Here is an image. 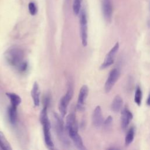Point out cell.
Masks as SVG:
<instances>
[{
    "mask_svg": "<svg viewBox=\"0 0 150 150\" xmlns=\"http://www.w3.org/2000/svg\"><path fill=\"white\" fill-rule=\"evenodd\" d=\"M23 57V51L17 47H11L4 53L7 63L20 72L25 71L28 67V64L24 60Z\"/></svg>",
    "mask_w": 150,
    "mask_h": 150,
    "instance_id": "6da1fadb",
    "label": "cell"
},
{
    "mask_svg": "<svg viewBox=\"0 0 150 150\" xmlns=\"http://www.w3.org/2000/svg\"><path fill=\"white\" fill-rule=\"evenodd\" d=\"M40 121L43 126V132L46 145L48 148L53 149L54 147V144L52 139L50 132L51 126L47 115V103L46 102L45 103V106L40 114Z\"/></svg>",
    "mask_w": 150,
    "mask_h": 150,
    "instance_id": "7a4b0ae2",
    "label": "cell"
},
{
    "mask_svg": "<svg viewBox=\"0 0 150 150\" xmlns=\"http://www.w3.org/2000/svg\"><path fill=\"white\" fill-rule=\"evenodd\" d=\"M80 35L81 44L84 47L87 45L88 42V28H87V19L86 12L84 9H81L80 12Z\"/></svg>",
    "mask_w": 150,
    "mask_h": 150,
    "instance_id": "3957f363",
    "label": "cell"
},
{
    "mask_svg": "<svg viewBox=\"0 0 150 150\" xmlns=\"http://www.w3.org/2000/svg\"><path fill=\"white\" fill-rule=\"evenodd\" d=\"M77 123L76 122L73 126L71 127L66 130L68 132L69 137L73 141L74 146L79 149H85L86 148L84 145L83 139L79 134L78 133Z\"/></svg>",
    "mask_w": 150,
    "mask_h": 150,
    "instance_id": "277c9868",
    "label": "cell"
},
{
    "mask_svg": "<svg viewBox=\"0 0 150 150\" xmlns=\"http://www.w3.org/2000/svg\"><path fill=\"white\" fill-rule=\"evenodd\" d=\"M73 91L71 87H69L66 93L62 97L59 103V110L62 117H64L67 113V106L72 98Z\"/></svg>",
    "mask_w": 150,
    "mask_h": 150,
    "instance_id": "5b68a950",
    "label": "cell"
},
{
    "mask_svg": "<svg viewBox=\"0 0 150 150\" xmlns=\"http://www.w3.org/2000/svg\"><path fill=\"white\" fill-rule=\"evenodd\" d=\"M53 118L54 120V125L56 131L61 141L63 143H67L68 141L64 135V126L62 118L56 113H53Z\"/></svg>",
    "mask_w": 150,
    "mask_h": 150,
    "instance_id": "8992f818",
    "label": "cell"
},
{
    "mask_svg": "<svg viewBox=\"0 0 150 150\" xmlns=\"http://www.w3.org/2000/svg\"><path fill=\"white\" fill-rule=\"evenodd\" d=\"M120 70L118 69H113L110 72L108 78L105 81L104 90L106 93H109L120 77Z\"/></svg>",
    "mask_w": 150,
    "mask_h": 150,
    "instance_id": "52a82bcc",
    "label": "cell"
},
{
    "mask_svg": "<svg viewBox=\"0 0 150 150\" xmlns=\"http://www.w3.org/2000/svg\"><path fill=\"white\" fill-rule=\"evenodd\" d=\"M119 47V43L117 42L105 56L103 63L100 66V69H104L114 63L115 56L118 51Z\"/></svg>",
    "mask_w": 150,
    "mask_h": 150,
    "instance_id": "ba28073f",
    "label": "cell"
},
{
    "mask_svg": "<svg viewBox=\"0 0 150 150\" xmlns=\"http://www.w3.org/2000/svg\"><path fill=\"white\" fill-rule=\"evenodd\" d=\"M102 12L106 22H111L112 18V0H102L101 1Z\"/></svg>",
    "mask_w": 150,
    "mask_h": 150,
    "instance_id": "9c48e42d",
    "label": "cell"
},
{
    "mask_svg": "<svg viewBox=\"0 0 150 150\" xmlns=\"http://www.w3.org/2000/svg\"><path fill=\"white\" fill-rule=\"evenodd\" d=\"M88 94V87L86 85H83L80 90L78 100L77 102V109L83 111L84 110V103Z\"/></svg>",
    "mask_w": 150,
    "mask_h": 150,
    "instance_id": "30bf717a",
    "label": "cell"
},
{
    "mask_svg": "<svg viewBox=\"0 0 150 150\" xmlns=\"http://www.w3.org/2000/svg\"><path fill=\"white\" fill-rule=\"evenodd\" d=\"M92 122L96 128H100L104 122L103 115L101 107L97 105L93 111L92 114Z\"/></svg>",
    "mask_w": 150,
    "mask_h": 150,
    "instance_id": "8fae6325",
    "label": "cell"
},
{
    "mask_svg": "<svg viewBox=\"0 0 150 150\" xmlns=\"http://www.w3.org/2000/svg\"><path fill=\"white\" fill-rule=\"evenodd\" d=\"M133 115L132 112L127 108L125 107L121 111V127L122 130H125L128 127L130 121L132 119Z\"/></svg>",
    "mask_w": 150,
    "mask_h": 150,
    "instance_id": "7c38bea8",
    "label": "cell"
},
{
    "mask_svg": "<svg viewBox=\"0 0 150 150\" xmlns=\"http://www.w3.org/2000/svg\"><path fill=\"white\" fill-rule=\"evenodd\" d=\"M31 96L35 106L38 107L40 103V89L38 83L35 81L32 86L31 90Z\"/></svg>",
    "mask_w": 150,
    "mask_h": 150,
    "instance_id": "4fadbf2b",
    "label": "cell"
},
{
    "mask_svg": "<svg viewBox=\"0 0 150 150\" xmlns=\"http://www.w3.org/2000/svg\"><path fill=\"white\" fill-rule=\"evenodd\" d=\"M122 98H121V97L119 95H117L111 104V110L115 112H118L119 111H120L122 109Z\"/></svg>",
    "mask_w": 150,
    "mask_h": 150,
    "instance_id": "5bb4252c",
    "label": "cell"
},
{
    "mask_svg": "<svg viewBox=\"0 0 150 150\" xmlns=\"http://www.w3.org/2000/svg\"><path fill=\"white\" fill-rule=\"evenodd\" d=\"M6 96L9 99L11 105L12 106L18 107V105L21 103V98L17 94L12 92H8L6 93Z\"/></svg>",
    "mask_w": 150,
    "mask_h": 150,
    "instance_id": "9a60e30c",
    "label": "cell"
},
{
    "mask_svg": "<svg viewBox=\"0 0 150 150\" xmlns=\"http://www.w3.org/2000/svg\"><path fill=\"white\" fill-rule=\"evenodd\" d=\"M8 117L9 122L12 124H15L17 119V107L10 105L8 109Z\"/></svg>",
    "mask_w": 150,
    "mask_h": 150,
    "instance_id": "2e32d148",
    "label": "cell"
},
{
    "mask_svg": "<svg viewBox=\"0 0 150 150\" xmlns=\"http://www.w3.org/2000/svg\"><path fill=\"white\" fill-rule=\"evenodd\" d=\"M135 135V128L134 127H131L126 134L125 138V146H128L130 145L134 140Z\"/></svg>",
    "mask_w": 150,
    "mask_h": 150,
    "instance_id": "e0dca14e",
    "label": "cell"
},
{
    "mask_svg": "<svg viewBox=\"0 0 150 150\" xmlns=\"http://www.w3.org/2000/svg\"><path fill=\"white\" fill-rule=\"evenodd\" d=\"M76 123V115L74 112L70 113L66 117V125H65V129L66 131L70 128L71 127L73 126Z\"/></svg>",
    "mask_w": 150,
    "mask_h": 150,
    "instance_id": "ac0fdd59",
    "label": "cell"
},
{
    "mask_svg": "<svg viewBox=\"0 0 150 150\" xmlns=\"http://www.w3.org/2000/svg\"><path fill=\"white\" fill-rule=\"evenodd\" d=\"M0 149L4 150L11 149L9 143L8 142L7 139L4 135L3 133L0 131Z\"/></svg>",
    "mask_w": 150,
    "mask_h": 150,
    "instance_id": "d6986e66",
    "label": "cell"
},
{
    "mask_svg": "<svg viewBox=\"0 0 150 150\" xmlns=\"http://www.w3.org/2000/svg\"><path fill=\"white\" fill-rule=\"evenodd\" d=\"M134 101L138 106L141 105L142 102V90L139 86H137L135 90Z\"/></svg>",
    "mask_w": 150,
    "mask_h": 150,
    "instance_id": "ffe728a7",
    "label": "cell"
},
{
    "mask_svg": "<svg viewBox=\"0 0 150 150\" xmlns=\"http://www.w3.org/2000/svg\"><path fill=\"white\" fill-rule=\"evenodd\" d=\"M83 0H74L73 4V11L75 15H77L80 13L81 11V2Z\"/></svg>",
    "mask_w": 150,
    "mask_h": 150,
    "instance_id": "44dd1931",
    "label": "cell"
},
{
    "mask_svg": "<svg viewBox=\"0 0 150 150\" xmlns=\"http://www.w3.org/2000/svg\"><path fill=\"white\" fill-rule=\"evenodd\" d=\"M112 122V118L111 115H109L104 121L103 122V127L105 129H108L111 125Z\"/></svg>",
    "mask_w": 150,
    "mask_h": 150,
    "instance_id": "7402d4cb",
    "label": "cell"
},
{
    "mask_svg": "<svg viewBox=\"0 0 150 150\" xmlns=\"http://www.w3.org/2000/svg\"><path fill=\"white\" fill-rule=\"evenodd\" d=\"M28 9H29V13H30V14L31 15L33 16V15H35L36 13L37 9H36L35 4L33 2H30L29 3V4H28Z\"/></svg>",
    "mask_w": 150,
    "mask_h": 150,
    "instance_id": "603a6c76",
    "label": "cell"
},
{
    "mask_svg": "<svg viewBox=\"0 0 150 150\" xmlns=\"http://www.w3.org/2000/svg\"><path fill=\"white\" fill-rule=\"evenodd\" d=\"M146 104H147L148 105L150 106V94H149V96H148V98H147Z\"/></svg>",
    "mask_w": 150,
    "mask_h": 150,
    "instance_id": "cb8c5ba5",
    "label": "cell"
}]
</instances>
